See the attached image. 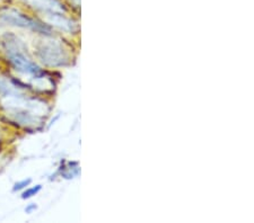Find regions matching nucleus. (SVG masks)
<instances>
[{
  "instance_id": "9b49d317",
  "label": "nucleus",
  "mask_w": 254,
  "mask_h": 223,
  "mask_svg": "<svg viewBox=\"0 0 254 223\" xmlns=\"http://www.w3.org/2000/svg\"><path fill=\"white\" fill-rule=\"evenodd\" d=\"M72 1H73V2H75V3H76V5H79L80 0H72Z\"/></svg>"
},
{
  "instance_id": "f03ea898",
  "label": "nucleus",
  "mask_w": 254,
  "mask_h": 223,
  "mask_svg": "<svg viewBox=\"0 0 254 223\" xmlns=\"http://www.w3.org/2000/svg\"><path fill=\"white\" fill-rule=\"evenodd\" d=\"M2 46L11 67L19 74L30 76L33 80H36L38 83L50 80V77H47L46 72L35 63V61L32 60L27 53L25 45L15 35L6 34L3 36Z\"/></svg>"
},
{
  "instance_id": "0eeeda50",
  "label": "nucleus",
  "mask_w": 254,
  "mask_h": 223,
  "mask_svg": "<svg viewBox=\"0 0 254 223\" xmlns=\"http://www.w3.org/2000/svg\"><path fill=\"white\" fill-rule=\"evenodd\" d=\"M20 89L13 81L8 80L5 77L0 76V96L6 97L10 95L20 94Z\"/></svg>"
},
{
  "instance_id": "7ed1b4c3",
  "label": "nucleus",
  "mask_w": 254,
  "mask_h": 223,
  "mask_svg": "<svg viewBox=\"0 0 254 223\" xmlns=\"http://www.w3.org/2000/svg\"><path fill=\"white\" fill-rule=\"evenodd\" d=\"M0 23L14 27L26 28V30H31L35 33L42 34L44 36L52 35L50 25H48L47 23L40 22L35 18H32L13 7H2L0 9Z\"/></svg>"
},
{
  "instance_id": "423d86ee",
  "label": "nucleus",
  "mask_w": 254,
  "mask_h": 223,
  "mask_svg": "<svg viewBox=\"0 0 254 223\" xmlns=\"http://www.w3.org/2000/svg\"><path fill=\"white\" fill-rule=\"evenodd\" d=\"M44 22L48 25H52L61 31L68 32V33H72L77 30L76 24L69 19L65 14H51V15H43Z\"/></svg>"
},
{
  "instance_id": "39448f33",
  "label": "nucleus",
  "mask_w": 254,
  "mask_h": 223,
  "mask_svg": "<svg viewBox=\"0 0 254 223\" xmlns=\"http://www.w3.org/2000/svg\"><path fill=\"white\" fill-rule=\"evenodd\" d=\"M27 6L40 11L42 15L65 14V8L59 0H23Z\"/></svg>"
},
{
  "instance_id": "6e6552de",
  "label": "nucleus",
  "mask_w": 254,
  "mask_h": 223,
  "mask_svg": "<svg viewBox=\"0 0 254 223\" xmlns=\"http://www.w3.org/2000/svg\"><path fill=\"white\" fill-rule=\"evenodd\" d=\"M41 189H42V186H41V185H36V186H34V187L27 188L25 192L22 194V198H23V200H26V198H31L34 195H36V194H38Z\"/></svg>"
},
{
  "instance_id": "1a4fd4ad",
  "label": "nucleus",
  "mask_w": 254,
  "mask_h": 223,
  "mask_svg": "<svg viewBox=\"0 0 254 223\" xmlns=\"http://www.w3.org/2000/svg\"><path fill=\"white\" fill-rule=\"evenodd\" d=\"M31 179H24V180H22V181H18V182H16L15 184V186H14V192H16V190H20V189H23V188H25L26 186H28L31 184Z\"/></svg>"
},
{
  "instance_id": "9d476101",
  "label": "nucleus",
  "mask_w": 254,
  "mask_h": 223,
  "mask_svg": "<svg viewBox=\"0 0 254 223\" xmlns=\"http://www.w3.org/2000/svg\"><path fill=\"white\" fill-rule=\"evenodd\" d=\"M36 209V205H34V204H33V205H31V206H28V208L26 209V212H28V213H31L32 212V211L33 210H35Z\"/></svg>"
},
{
  "instance_id": "f257e3e1",
  "label": "nucleus",
  "mask_w": 254,
  "mask_h": 223,
  "mask_svg": "<svg viewBox=\"0 0 254 223\" xmlns=\"http://www.w3.org/2000/svg\"><path fill=\"white\" fill-rule=\"evenodd\" d=\"M0 103L6 115L14 123L22 127H38L47 117L49 112L44 101L24 96L22 92L16 95L1 97Z\"/></svg>"
},
{
  "instance_id": "20e7f679",
  "label": "nucleus",
  "mask_w": 254,
  "mask_h": 223,
  "mask_svg": "<svg viewBox=\"0 0 254 223\" xmlns=\"http://www.w3.org/2000/svg\"><path fill=\"white\" fill-rule=\"evenodd\" d=\"M35 54L41 62L48 67H64L70 61L63 43L58 40L47 39V36L36 43Z\"/></svg>"
}]
</instances>
